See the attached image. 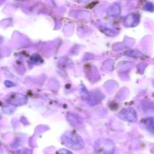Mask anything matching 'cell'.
<instances>
[{"label":"cell","instance_id":"obj_6","mask_svg":"<svg viewBox=\"0 0 154 154\" xmlns=\"http://www.w3.org/2000/svg\"><path fill=\"white\" fill-rule=\"evenodd\" d=\"M108 13L111 16H117L120 13V6L118 5H113L109 8Z\"/></svg>","mask_w":154,"mask_h":154},{"label":"cell","instance_id":"obj_2","mask_svg":"<svg viewBox=\"0 0 154 154\" xmlns=\"http://www.w3.org/2000/svg\"><path fill=\"white\" fill-rule=\"evenodd\" d=\"M114 144L110 140H99L95 145V151L99 154H114Z\"/></svg>","mask_w":154,"mask_h":154},{"label":"cell","instance_id":"obj_5","mask_svg":"<svg viewBox=\"0 0 154 154\" xmlns=\"http://www.w3.org/2000/svg\"><path fill=\"white\" fill-rule=\"evenodd\" d=\"M146 129L151 133H154V117L153 118H147L143 121Z\"/></svg>","mask_w":154,"mask_h":154},{"label":"cell","instance_id":"obj_7","mask_svg":"<svg viewBox=\"0 0 154 154\" xmlns=\"http://www.w3.org/2000/svg\"><path fill=\"white\" fill-rule=\"evenodd\" d=\"M57 154H72V153L67 150H60V151L57 152Z\"/></svg>","mask_w":154,"mask_h":154},{"label":"cell","instance_id":"obj_3","mask_svg":"<svg viewBox=\"0 0 154 154\" xmlns=\"http://www.w3.org/2000/svg\"><path fill=\"white\" fill-rule=\"evenodd\" d=\"M119 117L124 121L135 123L137 120V113L133 108H125L120 111Z\"/></svg>","mask_w":154,"mask_h":154},{"label":"cell","instance_id":"obj_4","mask_svg":"<svg viewBox=\"0 0 154 154\" xmlns=\"http://www.w3.org/2000/svg\"><path fill=\"white\" fill-rule=\"evenodd\" d=\"M7 101L11 105L19 106L24 105L26 102V98L25 96L19 93H12L7 97Z\"/></svg>","mask_w":154,"mask_h":154},{"label":"cell","instance_id":"obj_8","mask_svg":"<svg viewBox=\"0 0 154 154\" xmlns=\"http://www.w3.org/2000/svg\"><path fill=\"white\" fill-rule=\"evenodd\" d=\"M153 87H154V81H153Z\"/></svg>","mask_w":154,"mask_h":154},{"label":"cell","instance_id":"obj_1","mask_svg":"<svg viewBox=\"0 0 154 154\" xmlns=\"http://www.w3.org/2000/svg\"><path fill=\"white\" fill-rule=\"evenodd\" d=\"M62 142L72 150H78L84 148V143L82 138L75 132H66L62 136Z\"/></svg>","mask_w":154,"mask_h":154}]
</instances>
